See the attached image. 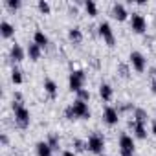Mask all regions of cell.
Listing matches in <instances>:
<instances>
[{"label":"cell","mask_w":156,"mask_h":156,"mask_svg":"<svg viewBox=\"0 0 156 156\" xmlns=\"http://www.w3.org/2000/svg\"><path fill=\"white\" fill-rule=\"evenodd\" d=\"M13 112H15V121L20 129H26L30 125V110L22 105L20 99L13 101Z\"/></svg>","instance_id":"obj_1"},{"label":"cell","mask_w":156,"mask_h":156,"mask_svg":"<svg viewBox=\"0 0 156 156\" xmlns=\"http://www.w3.org/2000/svg\"><path fill=\"white\" fill-rule=\"evenodd\" d=\"M85 81H87V75H85L83 70H72V73H70V77H68L70 90H72V92H79V90L83 88Z\"/></svg>","instance_id":"obj_2"},{"label":"cell","mask_w":156,"mask_h":156,"mask_svg":"<svg viewBox=\"0 0 156 156\" xmlns=\"http://www.w3.org/2000/svg\"><path fill=\"white\" fill-rule=\"evenodd\" d=\"M87 149H88L90 152H94V154H101L103 149H105V138H103L99 132H94V134L88 138V141H87Z\"/></svg>","instance_id":"obj_3"},{"label":"cell","mask_w":156,"mask_h":156,"mask_svg":"<svg viewBox=\"0 0 156 156\" xmlns=\"http://www.w3.org/2000/svg\"><path fill=\"white\" fill-rule=\"evenodd\" d=\"M119 152L121 156H134V140L129 134L119 136Z\"/></svg>","instance_id":"obj_4"},{"label":"cell","mask_w":156,"mask_h":156,"mask_svg":"<svg viewBox=\"0 0 156 156\" xmlns=\"http://www.w3.org/2000/svg\"><path fill=\"white\" fill-rule=\"evenodd\" d=\"M70 107H72V110H73V114H75V119H77V118H81V119H88V118H90V110H88V105H87L85 101L75 99Z\"/></svg>","instance_id":"obj_5"},{"label":"cell","mask_w":156,"mask_h":156,"mask_svg":"<svg viewBox=\"0 0 156 156\" xmlns=\"http://www.w3.org/2000/svg\"><path fill=\"white\" fill-rule=\"evenodd\" d=\"M130 28H132V31H136V33H143V31L147 30V20H145V17H143L141 13H132V17H130Z\"/></svg>","instance_id":"obj_6"},{"label":"cell","mask_w":156,"mask_h":156,"mask_svg":"<svg viewBox=\"0 0 156 156\" xmlns=\"http://www.w3.org/2000/svg\"><path fill=\"white\" fill-rule=\"evenodd\" d=\"M99 35L103 37V41H105L108 46H114V44H116V39H114L112 28H110L108 22H101V24H99Z\"/></svg>","instance_id":"obj_7"},{"label":"cell","mask_w":156,"mask_h":156,"mask_svg":"<svg viewBox=\"0 0 156 156\" xmlns=\"http://www.w3.org/2000/svg\"><path fill=\"white\" fill-rule=\"evenodd\" d=\"M129 59H130V64H132V68H134L136 72H143V70H145V66H147V59L143 57V53H140V51H132Z\"/></svg>","instance_id":"obj_8"},{"label":"cell","mask_w":156,"mask_h":156,"mask_svg":"<svg viewBox=\"0 0 156 156\" xmlns=\"http://www.w3.org/2000/svg\"><path fill=\"white\" fill-rule=\"evenodd\" d=\"M103 119H105L107 125H116L119 121V114H118V110L114 107H107L105 112H103Z\"/></svg>","instance_id":"obj_9"},{"label":"cell","mask_w":156,"mask_h":156,"mask_svg":"<svg viewBox=\"0 0 156 156\" xmlns=\"http://www.w3.org/2000/svg\"><path fill=\"white\" fill-rule=\"evenodd\" d=\"M127 15H129V13H127L125 6L116 2V4H114V8H112V17H114V19H118V20H125V19H127Z\"/></svg>","instance_id":"obj_10"},{"label":"cell","mask_w":156,"mask_h":156,"mask_svg":"<svg viewBox=\"0 0 156 156\" xmlns=\"http://www.w3.org/2000/svg\"><path fill=\"white\" fill-rule=\"evenodd\" d=\"M11 61L13 62H20V61H24V50L19 46V44H13L11 46Z\"/></svg>","instance_id":"obj_11"},{"label":"cell","mask_w":156,"mask_h":156,"mask_svg":"<svg viewBox=\"0 0 156 156\" xmlns=\"http://www.w3.org/2000/svg\"><path fill=\"white\" fill-rule=\"evenodd\" d=\"M112 87L108 85V83H101V87H99V96H101V99L103 101H110L112 99Z\"/></svg>","instance_id":"obj_12"},{"label":"cell","mask_w":156,"mask_h":156,"mask_svg":"<svg viewBox=\"0 0 156 156\" xmlns=\"http://www.w3.org/2000/svg\"><path fill=\"white\" fill-rule=\"evenodd\" d=\"M0 33H2L4 39H9V37L15 33V28H13L8 20H2V22H0Z\"/></svg>","instance_id":"obj_13"},{"label":"cell","mask_w":156,"mask_h":156,"mask_svg":"<svg viewBox=\"0 0 156 156\" xmlns=\"http://www.w3.org/2000/svg\"><path fill=\"white\" fill-rule=\"evenodd\" d=\"M41 46L39 44H35V42H31V44H28V55H30V59L31 61H39V57H41Z\"/></svg>","instance_id":"obj_14"},{"label":"cell","mask_w":156,"mask_h":156,"mask_svg":"<svg viewBox=\"0 0 156 156\" xmlns=\"http://www.w3.org/2000/svg\"><path fill=\"white\" fill-rule=\"evenodd\" d=\"M132 130L136 134V138L143 140L147 138V130H145V123H140V121H132Z\"/></svg>","instance_id":"obj_15"},{"label":"cell","mask_w":156,"mask_h":156,"mask_svg":"<svg viewBox=\"0 0 156 156\" xmlns=\"http://www.w3.org/2000/svg\"><path fill=\"white\" fill-rule=\"evenodd\" d=\"M35 149H37V154L39 156H51V151H53L48 141H39Z\"/></svg>","instance_id":"obj_16"},{"label":"cell","mask_w":156,"mask_h":156,"mask_svg":"<svg viewBox=\"0 0 156 156\" xmlns=\"http://www.w3.org/2000/svg\"><path fill=\"white\" fill-rule=\"evenodd\" d=\"M44 92L53 99L55 96H57V85H55V81H51V79H46L44 81Z\"/></svg>","instance_id":"obj_17"},{"label":"cell","mask_w":156,"mask_h":156,"mask_svg":"<svg viewBox=\"0 0 156 156\" xmlns=\"http://www.w3.org/2000/svg\"><path fill=\"white\" fill-rule=\"evenodd\" d=\"M68 39H70L73 44H79V42L83 41V33H81V30H79V28H72V30L68 31Z\"/></svg>","instance_id":"obj_18"},{"label":"cell","mask_w":156,"mask_h":156,"mask_svg":"<svg viewBox=\"0 0 156 156\" xmlns=\"http://www.w3.org/2000/svg\"><path fill=\"white\" fill-rule=\"evenodd\" d=\"M33 42H35V44H39L41 48H44V46L48 44V37H46V33H44V31H41V30H37V31H35V35H33Z\"/></svg>","instance_id":"obj_19"},{"label":"cell","mask_w":156,"mask_h":156,"mask_svg":"<svg viewBox=\"0 0 156 156\" xmlns=\"http://www.w3.org/2000/svg\"><path fill=\"white\" fill-rule=\"evenodd\" d=\"M85 9H87V13L90 17L98 15V6H96V2H92V0H87V2H85Z\"/></svg>","instance_id":"obj_20"},{"label":"cell","mask_w":156,"mask_h":156,"mask_svg":"<svg viewBox=\"0 0 156 156\" xmlns=\"http://www.w3.org/2000/svg\"><path fill=\"white\" fill-rule=\"evenodd\" d=\"M11 81H13L15 85H20V83H22V72H20L17 66L11 70Z\"/></svg>","instance_id":"obj_21"},{"label":"cell","mask_w":156,"mask_h":156,"mask_svg":"<svg viewBox=\"0 0 156 156\" xmlns=\"http://www.w3.org/2000/svg\"><path fill=\"white\" fill-rule=\"evenodd\" d=\"M134 118H136L134 121H140V123H145V121H147V112H145L143 108H136V110H134Z\"/></svg>","instance_id":"obj_22"},{"label":"cell","mask_w":156,"mask_h":156,"mask_svg":"<svg viewBox=\"0 0 156 156\" xmlns=\"http://www.w3.org/2000/svg\"><path fill=\"white\" fill-rule=\"evenodd\" d=\"M48 143H50V147H51L53 151H55V149H59V136H57V134H50Z\"/></svg>","instance_id":"obj_23"},{"label":"cell","mask_w":156,"mask_h":156,"mask_svg":"<svg viewBox=\"0 0 156 156\" xmlns=\"http://www.w3.org/2000/svg\"><path fill=\"white\" fill-rule=\"evenodd\" d=\"M37 6H39V11H41V13H44V15L50 13V4L46 2V0H39V4H37Z\"/></svg>","instance_id":"obj_24"},{"label":"cell","mask_w":156,"mask_h":156,"mask_svg":"<svg viewBox=\"0 0 156 156\" xmlns=\"http://www.w3.org/2000/svg\"><path fill=\"white\" fill-rule=\"evenodd\" d=\"M77 99H81V101H85V103H87V101L90 99V92H88L87 88H81L79 92H77Z\"/></svg>","instance_id":"obj_25"},{"label":"cell","mask_w":156,"mask_h":156,"mask_svg":"<svg viewBox=\"0 0 156 156\" xmlns=\"http://www.w3.org/2000/svg\"><path fill=\"white\" fill-rule=\"evenodd\" d=\"M73 149H75L77 152H83V151L87 149V143H85V141H81V140H77V138H75V140H73Z\"/></svg>","instance_id":"obj_26"},{"label":"cell","mask_w":156,"mask_h":156,"mask_svg":"<svg viewBox=\"0 0 156 156\" xmlns=\"http://www.w3.org/2000/svg\"><path fill=\"white\" fill-rule=\"evenodd\" d=\"M6 4L9 9H19L20 8V0H6Z\"/></svg>","instance_id":"obj_27"},{"label":"cell","mask_w":156,"mask_h":156,"mask_svg":"<svg viewBox=\"0 0 156 156\" xmlns=\"http://www.w3.org/2000/svg\"><path fill=\"white\" fill-rule=\"evenodd\" d=\"M64 116H66V119H75V114H73L72 107H68V108L64 110Z\"/></svg>","instance_id":"obj_28"},{"label":"cell","mask_w":156,"mask_h":156,"mask_svg":"<svg viewBox=\"0 0 156 156\" xmlns=\"http://www.w3.org/2000/svg\"><path fill=\"white\" fill-rule=\"evenodd\" d=\"M119 73H121L123 77L129 75V68H127V64H119Z\"/></svg>","instance_id":"obj_29"},{"label":"cell","mask_w":156,"mask_h":156,"mask_svg":"<svg viewBox=\"0 0 156 156\" xmlns=\"http://www.w3.org/2000/svg\"><path fill=\"white\" fill-rule=\"evenodd\" d=\"M151 88H152V92L156 94V77H154V79H152V83H151Z\"/></svg>","instance_id":"obj_30"},{"label":"cell","mask_w":156,"mask_h":156,"mask_svg":"<svg viewBox=\"0 0 156 156\" xmlns=\"http://www.w3.org/2000/svg\"><path fill=\"white\" fill-rule=\"evenodd\" d=\"M62 156H75V152H73V151H64Z\"/></svg>","instance_id":"obj_31"},{"label":"cell","mask_w":156,"mask_h":156,"mask_svg":"<svg viewBox=\"0 0 156 156\" xmlns=\"http://www.w3.org/2000/svg\"><path fill=\"white\" fill-rule=\"evenodd\" d=\"M152 134H154V136H156V121H154V123H152Z\"/></svg>","instance_id":"obj_32"}]
</instances>
